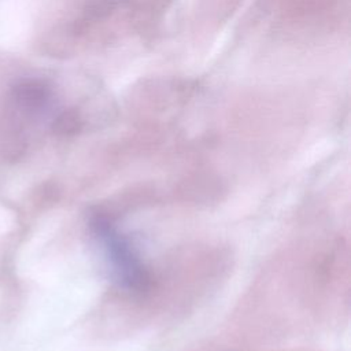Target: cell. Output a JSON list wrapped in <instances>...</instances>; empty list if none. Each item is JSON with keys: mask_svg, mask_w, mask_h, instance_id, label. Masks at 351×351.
<instances>
[{"mask_svg": "<svg viewBox=\"0 0 351 351\" xmlns=\"http://www.w3.org/2000/svg\"><path fill=\"white\" fill-rule=\"evenodd\" d=\"M89 229L100 244L115 281L126 291L143 293L151 288V274L130 240L103 213L89 217Z\"/></svg>", "mask_w": 351, "mask_h": 351, "instance_id": "1", "label": "cell"}, {"mask_svg": "<svg viewBox=\"0 0 351 351\" xmlns=\"http://www.w3.org/2000/svg\"><path fill=\"white\" fill-rule=\"evenodd\" d=\"M282 21L292 26H322L341 11L346 0H276Z\"/></svg>", "mask_w": 351, "mask_h": 351, "instance_id": "2", "label": "cell"}, {"mask_svg": "<svg viewBox=\"0 0 351 351\" xmlns=\"http://www.w3.org/2000/svg\"><path fill=\"white\" fill-rule=\"evenodd\" d=\"M239 3L240 0H199L195 22L217 29L218 25L223 23L233 14Z\"/></svg>", "mask_w": 351, "mask_h": 351, "instance_id": "3", "label": "cell"}]
</instances>
